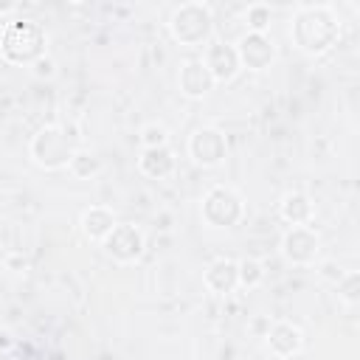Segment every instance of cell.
<instances>
[{"instance_id":"d6986e66","label":"cell","mask_w":360,"mask_h":360,"mask_svg":"<svg viewBox=\"0 0 360 360\" xmlns=\"http://www.w3.org/2000/svg\"><path fill=\"white\" fill-rule=\"evenodd\" d=\"M236 273H239V287H245V290H256L264 281V276H267L264 264L259 259H253V256L239 259L236 262Z\"/></svg>"},{"instance_id":"cb8c5ba5","label":"cell","mask_w":360,"mask_h":360,"mask_svg":"<svg viewBox=\"0 0 360 360\" xmlns=\"http://www.w3.org/2000/svg\"><path fill=\"white\" fill-rule=\"evenodd\" d=\"M3 267L11 273H22V270H28V256H22L20 250H8L3 256Z\"/></svg>"},{"instance_id":"6da1fadb","label":"cell","mask_w":360,"mask_h":360,"mask_svg":"<svg viewBox=\"0 0 360 360\" xmlns=\"http://www.w3.org/2000/svg\"><path fill=\"white\" fill-rule=\"evenodd\" d=\"M340 37V22L329 6H301L290 20V39L307 56L326 53Z\"/></svg>"},{"instance_id":"ffe728a7","label":"cell","mask_w":360,"mask_h":360,"mask_svg":"<svg viewBox=\"0 0 360 360\" xmlns=\"http://www.w3.org/2000/svg\"><path fill=\"white\" fill-rule=\"evenodd\" d=\"M138 141H141V149H160V146H169V129H166L160 121H149V124L141 127Z\"/></svg>"},{"instance_id":"9c48e42d","label":"cell","mask_w":360,"mask_h":360,"mask_svg":"<svg viewBox=\"0 0 360 360\" xmlns=\"http://www.w3.org/2000/svg\"><path fill=\"white\" fill-rule=\"evenodd\" d=\"M202 65L205 70L211 73V79L217 84H225V82H233L236 73L242 70L239 65V53H236V45L228 42V39H211L205 48H202Z\"/></svg>"},{"instance_id":"2e32d148","label":"cell","mask_w":360,"mask_h":360,"mask_svg":"<svg viewBox=\"0 0 360 360\" xmlns=\"http://www.w3.org/2000/svg\"><path fill=\"white\" fill-rule=\"evenodd\" d=\"M278 217L295 228V225H309L312 217H315V205L309 200V194L304 191H287L281 200H278Z\"/></svg>"},{"instance_id":"9a60e30c","label":"cell","mask_w":360,"mask_h":360,"mask_svg":"<svg viewBox=\"0 0 360 360\" xmlns=\"http://www.w3.org/2000/svg\"><path fill=\"white\" fill-rule=\"evenodd\" d=\"M174 169H177V158L169 146L141 149V155H138V172L149 180H166L174 174Z\"/></svg>"},{"instance_id":"7a4b0ae2","label":"cell","mask_w":360,"mask_h":360,"mask_svg":"<svg viewBox=\"0 0 360 360\" xmlns=\"http://www.w3.org/2000/svg\"><path fill=\"white\" fill-rule=\"evenodd\" d=\"M48 31L42 22L31 17H14L0 31V59L8 65L31 68L37 59L45 56Z\"/></svg>"},{"instance_id":"30bf717a","label":"cell","mask_w":360,"mask_h":360,"mask_svg":"<svg viewBox=\"0 0 360 360\" xmlns=\"http://www.w3.org/2000/svg\"><path fill=\"white\" fill-rule=\"evenodd\" d=\"M264 346L276 360H290V357L301 354L304 332H301V326H295L290 321H273L264 335Z\"/></svg>"},{"instance_id":"ba28073f","label":"cell","mask_w":360,"mask_h":360,"mask_svg":"<svg viewBox=\"0 0 360 360\" xmlns=\"http://www.w3.org/2000/svg\"><path fill=\"white\" fill-rule=\"evenodd\" d=\"M188 158L202 166V169H214L228 158V138L222 129L217 127H200L188 135Z\"/></svg>"},{"instance_id":"d4e9b609","label":"cell","mask_w":360,"mask_h":360,"mask_svg":"<svg viewBox=\"0 0 360 360\" xmlns=\"http://www.w3.org/2000/svg\"><path fill=\"white\" fill-rule=\"evenodd\" d=\"M270 323H273L270 318H264V315H256V318L250 321V332H253L256 338H262V340H264V335H267V329H270Z\"/></svg>"},{"instance_id":"603a6c76","label":"cell","mask_w":360,"mask_h":360,"mask_svg":"<svg viewBox=\"0 0 360 360\" xmlns=\"http://www.w3.org/2000/svg\"><path fill=\"white\" fill-rule=\"evenodd\" d=\"M31 73H34L37 79H53V76H56V62L45 53L42 59H37V62L31 65Z\"/></svg>"},{"instance_id":"8fae6325","label":"cell","mask_w":360,"mask_h":360,"mask_svg":"<svg viewBox=\"0 0 360 360\" xmlns=\"http://www.w3.org/2000/svg\"><path fill=\"white\" fill-rule=\"evenodd\" d=\"M236 53H239V65L248 70H264L273 65L276 59V45L267 34H242L236 42Z\"/></svg>"},{"instance_id":"52a82bcc","label":"cell","mask_w":360,"mask_h":360,"mask_svg":"<svg viewBox=\"0 0 360 360\" xmlns=\"http://www.w3.org/2000/svg\"><path fill=\"white\" fill-rule=\"evenodd\" d=\"M101 248H104V253H107L112 262H118V264H135V262L143 256L146 236H143V231H141L138 225H132V222H118V225L110 231V236L101 242Z\"/></svg>"},{"instance_id":"e0dca14e","label":"cell","mask_w":360,"mask_h":360,"mask_svg":"<svg viewBox=\"0 0 360 360\" xmlns=\"http://www.w3.org/2000/svg\"><path fill=\"white\" fill-rule=\"evenodd\" d=\"M270 22H273V8L267 3H250L242 14V25L250 34H267Z\"/></svg>"},{"instance_id":"484cf974","label":"cell","mask_w":360,"mask_h":360,"mask_svg":"<svg viewBox=\"0 0 360 360\" xmlns=\"http://www.w3.org/2000/svg\"><path fill=\"white\" fill-rule=\"evenodd\" d=\"M14 343H17V340H14V335H11L6 326H0V354L11 352V349H14Z\"/></svg>"},{"instance_id":"277c9868","label":"cell","mask_w":360,"mask_h":360,"mask_svg":"<svg viewBox=\"0 0 360 360\" xmlns=\"http://www.w3.org/2000/svg\"><path fill=\"white\" fill-rule=\"evenodd\" d=\"M79 146H73L70 135L59 127V124H45L39 127L31 141H28V158L34 166L45 169V172H59V169H68L73 152Z\"/></svg>"},{"instance_id":"5b68a950","label":"cell","mask_w":360,"mask_h":360,"mask_svg":"<svg viewBox=\"0 0 360 360\" xmlns=\"http://www.w3.org/2000/svg\"><path fill=\"white\" fill-rule=\"evenodd\" d=\"M200 217H202V222L208 228L228 231V228H233V225L242 222V217H245V200H242V194L236 188L217 183V186H211L202 194V200H200Z\"/></svg>"},{"instance_id":"7402d4cb","label":"cell","mask_w":360,"mask_h":360,"mask_svg":"<svg viewBox=\"0 0 360 360\" xmlns=\"http://www.w3.org/2000/svg\"><path fill=\"white\" fill-rule=\"evenodd\" d=\"M357 287H360V276L354 273V270H349L346 276H343V281L338 284V292H340V298L349 304V307H354L357 304Z\"/></svg>"},{"instance_id":"3957f363","label":"cell","mask_w":360,"mask_h":360,"mask_svg":"<svg viewBox=\"0 0 360 360\" xmlns=\"http://www.w3.org/2000/svg\"><path fill=\"white\" fill-rule=\"evenodd\" d=\"M214 31H217V22L211 14V6L200 0L180 3L169 17V34L183 48H205L214 39Z\"/></svg>"},{"instance_id":"ac0fdd59","label":"cell","mask_w":360,"mask_h":360,"mask_svg":"<svg viewBox=\"0 0 360 360\" xmlns=\"http://www.w3.org/2000/svg\"><path fill=\"white\" fill-rule=\"evenodd\" d=\"M68 172L76 177V180H90L101 172V160L90 152V149H76L70 163H68Z\"/></svg>"},{"instance_id":"8992f818","label":"cell","mask_w":360,"mask_h":360,"mask_svg":"<svg viewBox=\"0 0 360 360\" xmlns=\"http://www.w3.org/2000/svg\"><path fill=\"white\" fill-rule=\"evenodd\" d=\"M278 250H281L284 262H290L295 267H312L321 259V236L309 225H295V228L284 231Z\"/></svg>"},{"instance_id":"5bb4252c","label":"cell","mask_w":360,"mask_h":360,"mask_svg":"<svg viewBox=\"0 0 360 360\" xmlns=\"http://www.w3.org/2000/svg\"><path fill=\"white\" fill-rule=\"evenodd\" d=\"M115 225H118V217H115V211L107 208V205H90V208H84L82 217H79V228H82L84 239L98 242V245L110 236V231H112Z\"/></svg>"},{"instance_id":"44dd1931","label":"cell","mask_w":360,"mask_h":360,"mask_svg":"<svg viewBox=\"0 0 360 360\" xmlns=\"http://www.w3.org/2000/svg\"><path fill=\"white\" fill-rule=\"evenodd\" d=\"M315 273H318L321 281H326L332 287H338L343 281V276H346V270H343V264L338 259H321V262H315Z\"/></svg>"},{"instance_id":"4fadbf2b","label":"cell","mask_w":360,"mask_h":360,"mask_svg":"<svg viewBox=\"0 0 360 360\" xmlns=\"http://www.w3.org/2000/svg\"><path fill=\"white\" fill-rule=\"evenodd\" d=\"M202 284L211 295H231L239 287V273H236V262L228 256L214 259L205 270H202Z\"/></svg>"},{"instance_id":"7c38bea8","label":"cell","mask_w":360,"mask_h":360,"mask_svg":"<svg viewBox=\"0 0 360 360\" xmlns=\"http://www.w3.org/2000/svg\"><path fill=\"white\" fill-rule=\"evenodd\" d=\"M177 87H180V93H183L186 98H205V96L217 87V82H214L211 73L205 70L202 59L194 56V59H186V62L180 65Z\"/></svg>"}]
</instances>
